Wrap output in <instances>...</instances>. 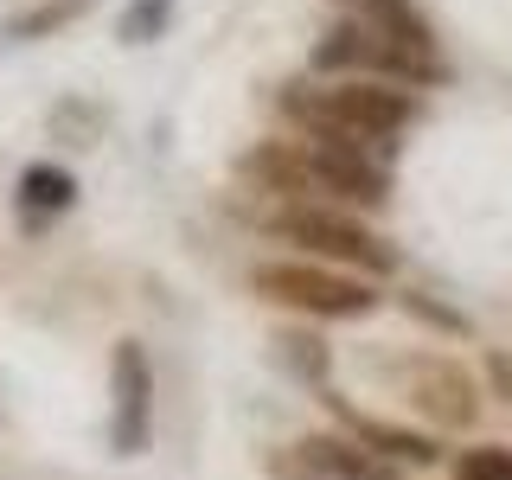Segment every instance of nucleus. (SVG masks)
I'll use <instances>...</instances> for the list:
<instances>
[{
  "label": "nucleus",
  "mask_w": 512,
  "mask_h": 480,
  "mask_svg": "<svg viewBox=\"0 0 512 480\" xmlns=\"http://www.w3.org/2000/svg\"><path fill=\"white\" fill-rule=\"evenodd\" d=\"M282 116L308 141H346V148L384 154V141H397L423 116L416 90L384 84V77H340V84H288Z\"/></svg>",
  "instance_id": "f257e3e1"
},
{
  "label": "nucleus",
  "mask_w": 512,
  "mask_h": 480,
  "mask_svg": "<svg viewBox=\"0 0 512 480\" xmlns=\"http://www.w3.org/2000/svg\"><path fill=\"white\" fill-rule=\"evenodd\" d=\"M250 288L263 301H276V308H301V314H320V320H359L384 301L372 282L320 269V263H263L250 276Z\"/></svg>",
  "instance_id": "f03ea898"
},
{
  "label": "nucleus",
  "mask_w": 512,
  "mask_h": 480,
  "mask_svg": "<svg viewBox=\"0 0 512 480\" xmlns=\"http://www.w3.org/2000/svg\"><path fill=\"white\" fill-rule=\"evenodd\" d=\"M276 237L327 256V263H352V269H365V276H391L397 269V250L384 244L378 231H365L352 212H340V205H288L276 218Z\"/></svg>",
  "instance_id": "7ed1b4c3"
},
{
  "label": "nucleus",
  "mask_w": 512,
  "mask_h": 480,
  "mask_svg": "<svg viewBox=\"0 0 512 480\" xmlns=\"http://www.w3.org/2000/svg\"><path fill=\"white\" fill-rule=\"evenodd\" d=\"M154 436V365L141 340L109 346V448L116 455H141Z\"/></svg>",
  "instance_id": "20e7f679"
},
{
  "label": "nucleus",
  "mask_w": 512,
  "mask_h": 480,
  "mask_svg": "<svg viewBox=\"0 0 512 480\" xmlns=\"http://www.w3.org/2000/svg\"><path fill=\"white\" fill-rule=\"evenodd\" d=\"M308 148L314 192H333L340 212H378L391 199V173L372 148H346V141H301Z\"/></svg>",
  "instance_id": "39448f33"
},
{
  "label": "nucleus",
  "mask_w": 512,
  "mask_h": 480,
  "mask_svg": "<svg viewBox=\"0 0 512 480\" xmlns=\"http://www.w3.org/2000/svg\"><path fill=\"white\" fill-rule=\"evenodd\" d=\"M276 474H288V480H397L404 468L372 455V448L352 442V436H308V442L288 448V455H276Z\"/></svg>",
  "instance_id": "423d86ee"
},
{
  "label": "nucleus",
  "mask_w": 512,
  "mask_h": 480,
  "mask_svg": "<svg viewBox=\"0 0 512 480\" xmlns=\"http://www.w3.org/2000/svg\"><path fill=\"white\" fill-rule=\"evenodd\" d=\"M410 397L423 404V416H436L442 429H468L474 416H480V397H474V384L461 365H448V359H423L410 372Z\"/></svg>",
  "instance_id": "0eeeda50"
},
{
  "label": "nucleus",
  "mask_w": 512,
  "mask_h": 480,
  "mask_svg": "<svg viewBox=\"0 0 512 480\" xmlns=\"http://www.w3.org/2000/svg\"><path fill=\"white\" fill-rule=\"evenodd\" d=\"M327 410L352 429V442H365L372 455L397 461V468H436V461H442V448L429 442L423 429H397V423H378V416H359V410H346L340 397H327Z\"/></svg>",
  "instance_id": "6e6552de"
},
{
  "label": "nucleus",
  "mask_w": 512,
  "mask_h": 480,
  "mask_svg": "<svg viewBox=\"0 0 512 480\" xmlns=\"http://www.w3.org/2000/svg\"><path fill=\"white\" fill-rule=\"evenodd\" d=\"M237 173H244L250 186L276 192V199H301V192H314L308 148H301V141H256V148L237 160Z\"/></svg>",
  "instance_id": "1a4fd4ad"
},
{
  "label": "nucleus",
  "mask_w": 512,
  "mask_h": 480,
  "mask_svg": "<svg viewBox=\"0 0 512 480\" xmlns=\"http://www.w3.org/2000/svg\"><path fill=\"white\" fill-rule=\"evenodd\" d=\"M365 58H372V26L365 20H340V26H327L314 39V77H327V84H340V77H365Z\"/></svg>",
  "instance_id": "9d476101"
},
{
  "label": "nucleus",
  "mask_w": 512,
  "mask_h": 480,
  "mask_svg": "<svg viewBox=\"0 0 512 480\" xmlns=\"http://www.w3.org/2000/svg\"><path fill=\"white\" fill-rule=\"evenodd\" d=\"M13 192H20V212L39 224V218H58L77 205V173L58 167V160H32V167H20V186Z\"/></svg>",
  "instance_id": "9b49d317"
},
{
  "label": "nucleus",
  "mask_w": 512,
  "mask_h": 480,
  "mask_svg": "<svg viewBox=\"0 0 512 480\" xmlns=\"http://www.w3.org/2000/svg\"><path fill=\"white\" fill-rule=\"evenodd\" d=\"M90 7H96V0H39V7H26V13H7L0 32H7L13 45H39V39H52V32L77 26Z\"/></svg>",
  "instance_id": "f8f14e48"
},
{
  "label": "nucleus",
  "mask_w": 512,
  "mask_h": 480,
  "mask_svg": "<svg viewBox=\"0 0 512 480\" xmlns=\"http://www.w3.org/2000/svg\"><path fill=\"white\" fill-rule=\"evenodd\" d=\"M45 128H52V141H64V148H96L103 128H109V109L90 103V96H64V103H52Z\"/></svg>",
  "instance_id": "ddd939ff"
},
{
  "label": "nucleus",
  "mask_w": 512,
  "mask_h": 480,
  "mask_svg": "<svg viewBox=\"0 0 512 480\" xmlns=\"http://www.w3.org/2000/svg\"><path fill=\"white\" fill-rule=\"evenodd\" d=\"M167 26H173V0H128L122 20H116V39L122 45H154V39H167Z\"/></svg>",
  "instance_id": "4468645a"
},
{
  "label": "nucleus",
  "mask_w": 512,
  "mask_h": 480,
  "mask_svg": "<svg viewBox=\"0 0 512 480\" xmlns=\"http://www.w3.org/2000/svg\"><path fill=\"white\" fill-rule=\"evenodd\" d=\"M276 359L301 378H327V346L314 333H276Z\"/></svg>",
  "instance_id": "2eb2a0df"
},
{
  "label": "nucleus",
  "mask_w": 512,
  "mask_h": 480,
  "mask_svg": "<svg viewBox=\"0 0 512 480\" xmlns=\"http://www.w3.org/2000/svg\"><path fill=\"white\" fill-rule=\"evenodd\" d=\"M455 480H512V455L506 448H468L455 461Z\"/></svg>",
  "instance_id": "dca6fc26"
},
{
  "label": "nucleus",
  "mask_w": 512,
  "mask_h": 480,
  "mask_svg": "<svg viewBox=\"0 0 512 480\" xmlns=\"http://www.w3.org/2000/svg\"><path fill=\"white\" fill-rule=\"evenodd\" d=\"M404 308L416 320H429V327H442V333H468V320H461L455 308H436V301H423V295H404Z\"/></svg>",
  "instance_id": "f3484780"
},
{
  "label": "nucleus",
  "mask_w": 512,
  "mask_h": 480,
  "mask_svg": "<svg viewBox=\"0 0 512 480\" xmlns=\"http://www.w3.org/2000/svg\"><path fill=\"white\" fill-rule=\"evenodd\" d=\"M340 7H359V20H372V13H384L391 0H340Z\"/></svg>",
  "instance_id": "a211bd4d"
}]
</instances>
